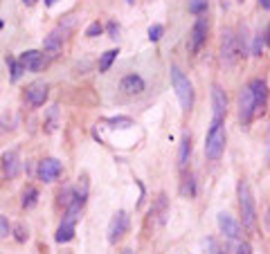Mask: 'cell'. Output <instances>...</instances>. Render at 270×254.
<instances>
[{
  "instance_id": "1",
  "label": "cell",
  "mask_w": 270,
  "mask_h": 254,
  "mask_svg": "<svg viewBox=\"0 0 270 254\" xmlns=\"http://www.w3.org/2000/svg\"><path fill=\"white\" fill-rule=\"evenodd\" d=\"M237 198H239V211H241V223L246 230H252L257 223V205H254L252 189L246 178L239 180L237 185Z\"/></svg>"
},
{
  "instance_id": "22",
  "label": "cell",
  "mask_w": 270,
  "mask_h": 254,
  "mask_svg": "<svg viewBox=\"0 0 270 254\" xmlns=\"http://www.w3.org/2000/svg\"><path fill=\"white\" fill-rule=\"evenodd\" d=\"M117 54H119V50H108V52H104V54L99 56V63H97V68H99L102 75H104V72H108V68L113 65V61L117 59Z\"/></svg>"
},
{
  "instance_id": "43",
  "label": "cell",
  "mask_w": 270,
  "mask_h": 254,
  "mask_svg": "<svg viewBox=\"0 0 270 254\" xmlns=\"http://www.w3.org/2000/svg\"><path fill=\"white\" fill-rule=\"evenodd\" d=\"M0 27H3V23H0Z\"/></svg>"
},
{
  "instance_id": "27",
  "label": "cell",
  "mask_w": 270,
  "mask_h": 254,
  "mask_svg": "<svg viewBox=\"0 0 270 254\" xmlns=\"http://www.w3.org/2000/svg\"><path fill=\"white\" fill-rule=\"evenodd\" d=\"M263 45H266V39H263V34H257V36H254V43H252V56H261Z\"/></svg>"
},
{
  "instance_id": "3",
  "label": "cell",
  "mask_w": 270,
  "mask_h": 254,
  "mask_svg": "<svg viewBox=\"0 0 270 254\" xmlns=\"http://www.w3.org/2000/svg\"><path fill=\"white\" fill-rule=\"evenodd\" d=\"M225 144H227V133H225V128H223V124L212 122L210 131H207V137H205V155H207V160H212V162L221 160L223 151H225Z\"/></svg>"
},
{
  "instance_id": "41",
  "label": "cell",
  "mask_w": 270,
  "mask_h": 254,
  "mask_svg": "<svg viewBox=\"0 0 270 254\" xmlns=\"http://www.w3.org/2000/svg\"><path fill=\"white\" fill-rule=\"evenodd\" d=\"M0 133H5V126H3V124H0Z\"/></svg>"
},
{
  "instance_id": "30",
  "label": "cell",
  "mask_w": 270,
  "mask_h": 254,
  "mask_svg": "<svg viewBox=\"0 0 270 254\" xmlns=\"http://www.w3.org/2000/svg\"><path fill=\"white\" fill-rule=\"evenodd\" d=\"M14 236H16V241L18 243H25L27 241V230H25V225H14Z\"/></svg>"
},
{
  "instance_id": "42",
  "label": "cell",
  "mask_w": 270,
  "mask_h": 254,
  "mask_svg": "<svg viewBox=\"0 0 270 254\" xmlns=\"http://www.w3.org/2000/svg\"><path fill=\"white\" fill-rule=\"evenodd\" d=\"M126 3H128V5H135V0H126Z\"/></svg>"
},
{
  "instance_id": "17",
  "label": "cell",
  "mask_w": 270,
  "mask_h": 254,
  "mask_svg": "<svg viewBox=\"0 0 270 254\" xmlns=\"http://www.w3.org/2000/svg\"><path fill=\"white\" fill-rule=\"evenodd\" d=\"M20 171V158H18V151H7L3 155V173L7 178H16Z\"/></svg>"
},
{
  "instance_id": "34",
  "label": "cell",
  "mask_w": 270,
  "mask_h": 254,
  "mask_svg": "<svg viewBox=\"0 0 270 254\" xmlns=\"http://www.w3.org/2000/svg\"><path fill=\"white\" fill-rule=\"evenodd\" d=\"M106 29H108V36H111V39H117V34H119V25L115 23V20H111V23L106 25Z\"/></svg>"
},
{
  "instance_id": "38",
  "label": "cell",
  "mask_w": 270,
  "mask_h": 254,
  "mask_svg": "<svg viewBox=\"0 0 270 254\" xmlns=\"http://www.w3.org/2000/svg\"><path fill=\"white\" fill-rule=\"evenodd\" d=\"M23 3H25V5H27V7H32V5L36 3V0H23Z\"/></svg>"
},
{
  "instance_id": "10",
  "label": "cell",
  "mask_w": 270,
  "mask_h": 254,
  "mask_svg": "<svg viewBox=\"0 0 270 254\" xmlns=\"http://www.w3.org/2000/svg\"><path fill=\"white\" fill-rule=\"evenodd\" d=\"M248 88H250V95L254 101V115H263L268 106V84L263 79H254Z\"/></svg>"
},
{
  "instance_id": "31",
  "label": "cell",
  "mask_w": 270,
  "mask_h": 254,
  "mask_svg": "<svg viewBox=\"0 0 270 254\" xmlns=\"http://www.w3.org/2000/svg\"><path fill=\"white\" fill-rule=\"evenodd\" d=\"M102 32H104V27H102V25H99V23H92L90 27L86 29V36H88V39H95V36H99Z\"/></svg>"
},
{
  "instance_id": "35",
  "label": "cell",
  "mask_w": 270,
  "mask_h": 254,
  "mask_svg": "<svg viewBox=\"0 0 270 254\" xmlns=\"http://www.w3.org/2000/svg\"><path fill=\"white\" fill-rule=\"evenodd\" d=\"M259 7L266 9V12H270V0H259Z\"/></svg>"
},
{
  "instance_id": "24",
  "label": "cell",
  "mask_w": 270,
  "mask_h": 254,
  "mask_svg": "<svg viewBox=\"0 0 270 254\" xmlns=\"http://www.w3.org/2000/svg\"><path fill=\"white\" fill-rule=\"evenodd\" d=\"M7 65H9V72H12V81H18L25 72V65L16 59H9V56H7Z\"/></svg>"
},
{
  "instance_id": "21",
  "label": "cell",
  "mask_w": 270,
  "mask_h": 254,
  "mask_svg": "<svg viewBox=\"0 0 270 254\" xmlns=\"http://www.w3.org/2000/svg\"><path fill=\"white\" fill-rule=\"evenodd\" d=\"M45 133H54L59 128V106H50L48 113H45Z\"/></svg>"
},
{
  "instance_id": "12",
  "label": "cell",
  "mask_w": 270,
  "mask_h": 254,
  "mask_svg": "<svg viewBox=\"0 0 270 254\" xmlns=\"http://www.w3.org/2000/svg\"><path fill=\"white\" fill-rule=\"evenodd\" d=\"M216 223H219V230L225 238H230V241H239V238H241V225H239L227 211H221V214L216 216Z\"/></svg>"
},
{
  "instance_id": "15",
  "label": "cell",
  "mask_w": 270,
  "mask_h": 254,
  "mask_svg": "<svg viewBox=\"0 0 270 254\" xmlns=\"http://www.w3.org/2000/svg\"><path fill=\"white\" fill-rule=\"evenodd\" d=\"M48 92H50V88H48V84L45 81H34L32 86L27 88V103L32 108H39V106H43L45 103V99H48Z\"/></svg>"
},
{
  "instance_id": "32",
  "label": "cell",
  "mask_w": 270,
  "mask_h": 254,
  "mask_svg": "<svg viewBox=\"0 0 270 254\" xmlns=\"http://www.w3.org/2000/svg\"><path fill=\"white\" fill-rule=\"evenodd\" d=\"M9 236V221L5 216H0V238Z\"/></svg>"
},
{
  "instance_id": "20",
  "label": "cell",
  "mask_w": 270,
  "mask_h": 254,
  "mask_svg": "<svg viewBox=\"0 0 270 254\" xmlns=\"http://www.w3.org/2000/svg\"><path fill=\"white\" fill-rule=\"evenodd\" d=\"M56 243H68V241H72L75 238V223L72 221H68L63 219V223L59 225V230H56Z\"/></svg>"
},
{
  "instance_id": "9",
  "label": "cell",
  "mask_w": 270,
  "mask_h": 254,
  "mask_svg": "<svg viewBox=\"0 0 270 254\" xmlns=\"http://www.w3.org/2000/svg\"><path fill=\"white\" fill-rule=\"evenodd\" d=\"M254 119V101L250 95V88H241L239 92V122L243 128H248Z\"/></svg>"
},
{
  "instance_id": "5",
  "label": "cell",
  "mask_w": 270,
  "mask_h": 254,
  "mask_svg": "<svg viewBox=\"0 0 270 254\" xmlns=\"http://www.w3.org/2000/svg\"><path fill=\"white\" fill-rule=\"evenodd\" d=\"M239 59L241 56H239V48H237V34L232 29H225L221 36V61L227 68H232V65H237Z\"/></svg>"
},
{
  "instance_id": "13",
  "label": "cell",
  "mask_w": 270,
  "mask_h": 254,
  "mask_svg": "<svg viewBox=\"0 0 270 254\" xmlns=\"http://www.w3.org/2000/svg\"><path fill=\"white\" fill-rule=\"evenodd\" d=\"M68 32H70V25L63 29V27H59V29H54L50 36H45V41H43V50L48 52L50 56H56L61 52V48H63V39L68 36Z\"/></svg>"
},
{
  "instance_id": "29",
  "label": "cell",
  "mask_w": 270,
  "mask_h": 254,
  "mask_svg": "<svg viewBox=\"0 0 270 254\" xmlns=\"http://www.w3.org/2000/svg\"><path fill=\"white\" fill-rule=\"evenodd\" d=\"M162 34H164L162 25H151V27H149V41H151V43H155V41L162 39Z\"/></svg>"
},
{
  "instance_id": "40",
  "label": "cell",
  "mask_w": 270,
  "mask_h": 254,
  "mask_svg": "<svg viewBox=\"0 0 270 254\" xmlns=\"http://www.w3.org/2000/svg\"><path fill=\"white\" fill-rule=\"evenodd\" d=\"M268 225H270V207H268Z\"/></svg>"
},
{
  "instance_id": "36",
  "label": "cell",
  "mask_w": 270,
  "mask_h": 254,
  "mask_svg": "<svg viewBox=\"0 0 270 254\" xmlns=\"http://www.w3.org/2000/svg\"><path fill=\"white\" fill-rule=\"evenodd\" d=\"M263 39H266V45L270 48V25H268V29H266V34H263Z\"/></svg>"
},
{
  "instance_id": "39",
  "label": "cell",
  "mask_w": 270,
  "mask_h": 254,
  "mask_svg": "<svg viewBox=\"0 0 270 254\" xmlns=\"http://www.w3.org/2000/svg\"><path fill=\"white\" fill-rule=\"evenodd\" d=\"M122 254H135V252H133V250H128V247H126V250H124Z\"/></svg>"
},
{
  "instance_id": "25",
  "label": "cell",
  "mask_w": 270,
  "mask_h": 254,
  "mask_svg": "<svg viewBox=\"0 0 270 254\" xmlns=\"http://www.w3.org/2000/svg\"><path fill=\"white\" fill-rule=\"evenodd\" d=\"M75 198H77V191L72 189V187H65V189H61V191H59V205L68 207Z\"/></svg>"
},
{
  "instance_id": "28",
  "label": "cell",
  "mask_w": 270,
  "mask_h": 254,
  "mask_svg": "<svg viewBox=\"0 0 270 254\" xmlns=\"http://www.w3.org/2000/svg\"><path fill=\"white\" fill-rule=\"evenodd\" d=\"M205 9H207V0H191L189 3V12L191 14H205Z\"/></svg>"
},
{
  "instance_id": "23",
  "label": "cell",
  "mask_w": 270,
  "mask_h": 254,
  "mask_svg": "<svg viewBox=\"0 0 270 254\" xmlns=\"http://www.w3.org/2000/svg\"><path fill=\"white\" fill-rule=\"evenodd\" d=\"M36 203H39V189L29 187V189L25 191V196H23V207H25V209H34Z\"/></svg>"
},
{
  "instance_id": "2",
  "label": "cell",
  "mask_w": 270,
  "mask_h": 254,
  "mask_svg": "<svg viewBox=\"0 0 270 254\" xmlns=\"http://www.w3.org/2000/svg\"><path fill=\"white\" fill-rule=\"evenodd\" d=\"M169 75H171V86L176 90V97L180 101V108H183V113H189L194 108V86H191V81L187 79L185 72L178 65H171Z\"/></svg>"
},
{
  "instance_id": "33",
  "label": "cell",
  "mask_w": 270,
  "mask_h": 254,
  "mask_svg": "<svg viewBox=\"0 0 270 254\" xmlns=\"http://www.w3.org/2000/svg\"><path fill=\"white\" fill-rule=\"evenodd\" d=\"M234 254H252V245L248 241H241L239 243V247H237V252Z\"/></svg>"
},
{
  "instance_id": "19",
  "label": "cell",
  "mask_w": 270,
  "mask_h": 254,
  "mask_svg": "<svg viewBox=\"0 0 270 254\" xmlns=\"http://www.w3.org/2000/svg\"><path fill=\"white\" fill-rule=\"evenodd\" d=\"M196 194H198V189H196V178L194 173H183V180H180V196L183 198H196Z\"/></svg>"
},
{
  "instance_id": "37",
  "label": "cell",
  "mask_w": 270,
  "mask_h": 254,
  "mask_svg": "<svg viewBox=\"0 0 270 254\" xmlns=\"http://www.w3.org/2000/svg\"><path fill=\"white\" fill-rule=\"evenodd\" d=\"M43 3H45V7H52V5H54L56 0H43Z\"/></svg>"
},
{
  "instance_id": "26",
  "label": "cell",
  "mask_w": 270,
  "mask_h": 254,
  "mask_svg": "<svg viewBox=\"0 0 270 254\" xmlns=\"http://www.w3.org/2000/svg\"><path fill=\"white\" fill-rule=\"evenodd\" d=\"M106 124H111V128H128V126H133V119L131 117H108Z\"/></svg>"
},
{
  "instance_id": "7",
  "label": "cell",
  "mask_w": 270,
  "mask_h": 254,
  "mask_svg": "<svg viewBox=\"0 0 270 254\" xmlns=\"http://www.w3.org/2000/svg\"><path fill=\"white\" fill-rule=\"evenodd\" d=\"M225 115H227V95L219 84H214L212 86V122L223 124Z\"/></svg>"
},
{
  "instance_id": "8",
  "label": "cell",
  "mask_w": 270,
  "mask_h": 254,
  "mask_svg": "<svg viewBox=\"0 0 270 254\" xmlns=\"http://www.w3.org/2000/svg\"><path fill=\"white\" fill-rule=\"evenodd\" d=\"M128 227H131L128 214L124 209H119L117 214L111 219V223H108V243H113V245H115L119 238L128 232Z\"/></svg>"
},
{
  "instance_id": "6",
  "label": "cell",
  "mask_w": 270,
  "mask_h": 254,
  "mask_svg": "<svg viewBox=\"0 0 270 254\" xmlns=\"http://www.w3.org/2000/svg\"><path fill=\"white\" fill-rule=\"evenodd\" d=\"M167 216H169V196L164 191H160L158 198L153 200V207L149 211V223L153 225V230L162 227L167 223Z\"/></svg>"
},
{
  "instance_id": "14",
  "label": "cell",
  "mask_w": 270,
  "mask_h": 254,
  "mask_svg": "<svg viewBox=\"0 0 270 254\" xmlns=\"http://www.w3.org/2000/svg\"><path fill=\"white\" fill-rule=\"evenodd\" d=\"M20 63L25 65V70H29V72H41L48 65V59H45V54H41L39 50H27V52H23L20 54Z\"/></svg>"
},
{
  "instance_id": "16",
  "label": "cell",
  "mask_w": 270,
  "mask_h": 254,
  "mask_svg": "<svg viewBox=\"0 0 270 254\" xmlns=\"http://www.w3.org/2000/svg\"><path fill=\"white\" fill-rule=\"evenodd\" d=\"M119 90L126 92V95H140L144 90V79L140 75H126L119 81Z\"/></svg>"
},
{
  "instance_id": "4",
  "label": "cell",
  "mask_w": 270,
  "mask_h": 254,
  "mask_svg": "<svg viewBox=\"0 0 270 254\" xmlns=\"http://www.w3.org/2000/svg\"><path fill=\"white\" fill-rule=\"evenodd\" d=\"M207 29H210V20H207V14H198L194 27L189 32V41H187V48H189L191 54H198L200 48L207 41Z\"/></svg>"
},
{
  "instance_id": "11",
  "label": "cell",
  "mask_w": 270,
  "mask_h": 254,
  "mask_svg": "<svg viewBox=\"0 0 270 254\" xmlns=\"http://www.w3.org/2000/svg\"><path fill=\"white\" fill-rule=\"evenodd\" d=\"M39 180L41 183H54V180H59V175L63 173V164L59 162L56 158H45L43 162L39 164Z\"/></svg>"
},
{
  "instance_id": "18",
  "label": "cell",
  "mask_w": 270,
  "mask_h": 254,
  "mask_svg": "<svg viewBox=\"0 0 270 254\" xmlns=\"http://www.w3.org/2000/svg\"><path fill=\"white\" fill-rule=\"evenodd\" d=\"M191 151H194V144H191V135H189V133H183V139H180V151H178V167L183 169V171L187 169V164H189Z\"/></svg>"
}]
</instances>
